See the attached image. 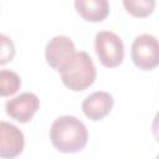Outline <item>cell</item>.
Wrapping results in <instances>:
<instances>
[{
    "label": "cell",
    "instance_id": "cell-5",
    "mask_svg": "<svg viewBox=\"0 0 159 159\" xmlns=\"http://www.w3.org/2000/svg\"><path fill=\"white\" fill-rule=\"evenodd\" d=\"M40 107V99L35 93L25 92L11 99L5 104L7 116L20 123H27L32 119L34 114Z\"/></svg>",
    "mask_w": 159,
    "mask_h": 159
},
{
    "label": "cell",
    "instance_id": "cell-6",
    "mask_svg": "<svg viewBox=\"0 0 159 159\" xmlns=\"http://www.w3.org/2000/svg\"><path fill=\"white\" fill-rule=\"evenodd\" d=\"M24 133L12 123L0 120V158L14 159L24 150Z\"/></svg>",
    "mask_w": 159,
    "mask_h": 159
},
{
    "label": "cell",
    "instance_id": "cell-1",
    "mask_svg": "<svg viewBox=\"0 0 159 159\" xmlns=\"http://www.w3.org/2000/svg\"><path fill=\"white\" fill-rule=\"evenodd\" d=\"M50 139L53 147L61 153L81 152L88 139V132L82 120L73 116L56 118L50 129Z\"/></svg>",
    "mask_w": 159,
    "mask_h": 159
},
{
    "label": "cell",
    "instance_id": "cell-9",
    "mask_svg": "<svg viewBox=\"0 0 159 159\" xmlns=\"http://www.w3.org/2000/svg\"><path fill=\"white\" fill-rule=\"evenodd\" d=\"M75 7L84 20L91 22L104 20L109 12V2L107 0H76Z\"/></svg>",
    "mask_w": 159,
    "mask_h": 159
},
{
    "label": "cell",
    "instance_id": "cell-2",
    "mask_svg": "<svg viewBox=\"0 0 159 159\" xmlns=\"http://www.w3.org/2000/svg\"><path fill=\"white\" fill-rule=\"evenodd\" d=\"M63 84L71 91H84L93 84L97 77L96 66L91 56L84 52H75L60 68Z\"/></svg>",
    "mask_w": 159,
    "mask_h": 159
},
{
    "label": "cell",
    "instance_id": "cell-12",
    "mask_svg": "<svg viewBox=\"0 0 159 159\" xmlns=\"http://www.w3.org/2000/svg\"><path fill=\"white\" fill-rule=\"evenodd\" d=\"M14 56H15V45L12 40L6 35L0 34V65H5L12 61Z\"/></svg>",
    "mask_w": 159,
    "mask_h": 159
},
{
    "label": "cell",
    "instance_id": "cell-4",
    "mask_svg": "<svg viewBox=\"0 0 159 159\" xmlns=\"http://www.w3.org/2000/svg\"><path fill=\"white\" fill-rule=\"evenodd\" d=\"M130 56L138 68L144 71L155 68L159 63L157 37L150 34H142L137 36L132 43Z\"/></svg>",
    "mask_w": 159,
    "mask_h": 159
},
{
    "label": "cell",
    "instance_id": "cell-10",
    "mask_svg": "<svg viewBox=\"0 0 159 159\" xmlns=\"http://www.w3.org/2000/svg\"><path fill=\"white\" fill-rule=\"evenodd\" d=\"M21 87L20 76L10 70H0V97L15 94Z\"/></svg>",
    "mask_w": 159,
    "mask_h": 159
},
{
    "label": "cell",
    "instance_id": "cell-8",
    "mask_svg": "<svg viewBox=\"0 0 159 159\" xmlns=\"http://www.w3.org/2000/svg\"><path fill=\"white\" fill-rule=\"evenodd\" d=\"M113 103L114 99L111 93L98 91L86 97V99L82 102V111L91 120H101L109 114Z\"/></svg>",
    "mask_w": 159,
    "mask_h": 159
},
{
    "label": "cell",
    "instance_id": "cell-11",
    "mask_svg": "<svg viewBox=\"0 0 159 159\" xmlns=\"http://www.w3.org/2000/svg\"><path fill=\"white\" fill-rule=\"evenodd\" d=\"M123 5L125 10L137 17H145L150 15L154 10V0H124Z\"/></svg>",
    "mask_w": 159,
    "mask_h": 159
},
{
    "label": "cell",
    "instance_id": "cell-3",
    "mask_svg": "<svg viewBox=\"0 0 159 159\" xmlns=\"http://www.w3.org/2000/svg\"><path fill=\"white\" fill-rule=\"evenodd\" d=\"M96 53L104 67L119 66L124 58V45L122 39L112 31H99L94 37Z\"/></svg>",
    "mask_w": 159,
    "mask_h": 159
},
{
    "label": "cell",
    "instance_id": "cell-7",
    "mask_svg": "<svg viewBox=\"0 0 159 159\" xmlns=\"http://www.w3.org/2000/svg\"><path fill=\"white\" fill-rule=\"evenodd\" d=\"M76 52V47L73 41L65 35H58L52 37L45 48V57L47 63L60 71V68L63 66V63Z\"/></svg>",
    "mask_w": 159,
    "mask_h": 159
}]
</instances>
